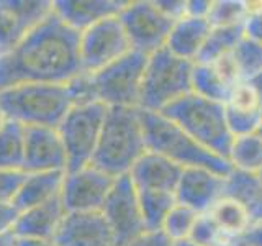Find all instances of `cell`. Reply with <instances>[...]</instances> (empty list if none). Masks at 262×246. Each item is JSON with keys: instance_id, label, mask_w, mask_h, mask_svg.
<instances>
[{"instance_id": "obj_20", "label": "cell", "mask_w": 262, "mask_h": 246, "mask_svg": "<svg viewBox=\"0 0 262 246\" xmlns=\"http://www.w3.org/2000/svg\"><path fill=\"white\" fill-rule=\"evenodd\" d=\"M210 30L211 25L208 18H196V16L185 15L176 20L166 48L172 54L195 63L205 41H207Z\"/></svg>"}, {"instance_id": "obj_24", "label": "cell", "mask_w": 262, "mask_h": 246, "mask_svg": "<svg viewBox=\"0 0 262 246\" xmlns=\"http://www.w3.org/2000/svg\"><path fill=\"white\" fill-rule=\"evenodd\" d=\"M208 213L221 230V233L225 235L228 243L234 240L236 236H239L241 233H244L252 225L248 212L243 209V205L228 195L221 197L208 210Z\"/></svg>"}, {"instance_id": "obj_38", "label": "cell", "mask_w": 262, "mask_h": 246, "mask_svg": "<svg viewBox=\"0 0 262 246\" xmlns=\"http://www.w3.org/2000/svg\"><path fill=\"white\" fill-rule=\"evenodd\" d=\"M233 246H262V223L251 225L244 233L229 241Z\"/></svg>"}, {"instance_id": "obj_19", "label": "cell", "mask_w": 262, "mask_h": 246, "mask_svg": "<svg viewBox=\"0 0 262 246\" xmlns=\"http://www.w3.org/2000/svg\"><path fill=\"white\" fill-rule=\"evenodd\" d=\"M66 207L61 195L46 203L21 212L13 233L16 238H36V240H54L62 220Z\"/></svg>"}, {"instance_id": "obj_14", "label": "cell", "mask_w": 262, "mask_h": 246, "mask_svg": "<svg viewBox=\"0 0 262 246\" xmlns=\"http://www.w3.org/2000/svg\"><path fill=\"white\" fill-rule=\"evenodd\" d=\"M68 171V156L57 128L27 127L23 172Z\"/></svg>"}, {"instance_id": "obj_29", "label": "cell", "mask_w": 262, "mask_h": 246, "mask_svg": "<svg viewBox=\"0 0 262 246\" xmlns=\"http://www.w3.org/2000/svg\"><path fill=\"white\" fill-rule=\"evenodd\" d=\"M233 59L241 74V80L249 79L256 72L262 71V45L244 35L234 48Z\"/></svg>"}, {"instance_id": "obj_37", "label": "cell", "mask_w": 262, "mask_h": 246, "mask_svg": "<svg viewBox=\"0 0 262 246\" xmlns=\"http://www.w3.org/2000/svg\"><path fill=\"white\" fill-rule=\"evenodd\" d=\"M125 246H174V241L162 230H146Z\"/></svg>"}, {"instance_id": "obj_8", "label": "cell", "mask_w": 262, "mask_h": 246, "mask_svg": "<svg viewBox=\"0 0 262 246\" xmlns=\"http://www.w3.org/2000/svg\"><path fill=\"white\" fill-rule=\"evenodd\" d=\"M108 107L90 100L76 104L57 127L68 156V171H77L92 164Z\"/></svg>"}, {"instance_id": "obj_34", "label": "cell", "mask_w": 262, "mask_h": 246, "mask_svg": "<svg viewBox=\"0 0 262 246\" xmlns=\"http://www.w3.org/2000/svg\"><path fill=\"white\" fill-rule=\"evenodd\" d=\"M226 112V121L233 138L244 136L251 133H257V130L262 123V113H252V112H243L234 110L225 105Z\"/></svg>"}, {"instance_id": "obj_16", "label": "cell", "mask_w": 262, "mask_h": 246, "mask_svg": "<svg viewBox=\"0 0 262 246\" xmlns=\"http://www.w3.org/2000/svg\"><path fill=\"white\" fill-rule=\"evenodd\" d=\"M54 243L57 246H115L102 212H68Z\"/></svg>"}, {"instance_id": "obj_26", "label": "cell", "mask_w": 262, "mask_h": 246, "mask_svg": "<svg viewBox=\"0 0 262 246\" xmlns=\"http://www.w3.org/2000/svg\"><path fill=\"white\" fill-rule=\"evenodd\" d=\"M244 38V25L234 27H216L211 28L202 51L196 57V64H211L223 56L234 51L237 43Z\"/></svg>"}, {"instance_id": "obj_2", "label": "cell", "mask_w": 262, "mask_h": 246, "mask_svg": "<svg viewBox=\"0 0 262 246\" xmlns=\"http://www.w3.org/2000/svg\"><path fill=\"white\" fill-rule=\"evenodd\" d=\"M90 100L94 97L87 74L66 84H18L0 90L5 118L25 127L57 128L74 105Z\"/></svg>"}, {"instance_id": "obj_18", "label": "cell", "mask_w": 262, "mask_h": 246, "mask_svg": "<svg viewBox=\"0 0 262 246\" xmlns=\"http://www.w3.org/2000/svg\"><path fill=\"white\" fill-rule=\"evenodd\" d=\"M126 2L118 0H53V10L74 31L82 33L92 25L117 16Z\"/></svg>"}, {"instance_id": "obj_45", "label": "cell", "mask_w": 262, "mask_h": 246, "mask_svg": "<svg viewBox=\"0 0 262 246\" xmlns=\"http://www.w3.org/2000/svg\"><path fill=\"white\" fill-rule=\"evenodd\" d=\"M4 121H5V115H4L2 109H0V127H2V125H4Z\"/></svg>"}, {"instance_id": "obj_25", "label": "cell", "mask_w": 262, "mask_h": 246, "mask_svg": "<svg viewBox=\"0 0 262 246\" xmlns=\"http://www.w3.org/2000/svg\"><path fill=\"white\" fill-rule=\"evenodd\" d=\"M228 162L236 171L260 174L262 172V136L251 133L236 136L228 153Z\"/></svg>"}, {"instance_id": "obj_10", "label": "cell", "mask_w": 262, "mask_h": 246, "mask_svg": "<svg viewBox=\"0 0 262 246\" xmlns=\"http://www.w3.org/2000/svg\"><path fill=\"white\" fill-rule=\"evenodd\" d=\"M118 15L105 18L79 33L82 72L87 76L102 71L131 51L129 39Z\"/></svg>"}, {"instance_id": "obj_47", "label": "cell", "mask_w": 262, "mask_h": 246, "mask_svg": "<svg viewBox=\"0 0 262 246\" xmlns=\"http://www.w3.org/2000/svg\"><path fill=\"white\" fill-rule=\"evenodd\" d=\"M223 246H233V244H229V243H228V244H223Z\"/></svg>"}, {"instance_id": "obj_40", "label": "cell", "mask_w": 262, "mask_h": 246, "mask_svg": "<svg viewBox=\"0 0 262 246\" xmlns=\"http://www.w3.org/2000/svg\"><path fill=\"white\" fill-rule=\"evenodd\" d=\"M211 8V0H190L185 2V15L196 18H208Z\"/></svg>"}, {"instance_id": "obj_4", "label": "cell", "mask_w": 262, "mask_h": 246, "mask_svg": "<svg viewBox=\"0 0 262 246\" xmlns=\"http://www.w3.org/2000/svg\"><path fill=\"white\" fill-rule=\"evenodd\" d=\"M139 115L144 131L146 151L159 154L184 169L205 168L221 176H228L233 171L231 164L226 159L205 150L164 113L139 109Z\"/></svg>"}, {"instance_id": "obj_35", "label": "cell", "mask_w": 262, "mask_h": 246, "mask_svg": "<svg viewBox=\"0 0 262 246\" xmlns=\"http://www.w3.org/2000/svg\"><path fill=\"white\" fill-rule=\"evenodd\" d=\"M27 172L0 169V202H12Z\"/></svg>"}, {"instance_id": "obj_30", "label": "cell", "mask_w": 262, "mask_h": 246, "mask_svg": "<svg viewBox=\"0 0 262 246\" xmlns=\"http://www.w3.org/2000/svg\"><path fill=\"white\" fill-rule=\"evenodd\" d=\"M200 213H196L195 210L185 207L182 203H176L174 209L169 212V215L162 225V232L166 233L172 241H182L188 240L190 232L195 225V220Z\"/></svg>"}, {"instance_id": "obj_44", "label": "cell", "mask_w": 262, "mask_h": 246, "mask_svg": "<svg viewBox=\"0 0 262 246\" xmlns=\"http://www.w3.org/2000/svg\"><path fill=\"white\" fill-rule=\"evenodd\" d=\"M174 246H199V244L192 243L190 240H182V241H176Z\"/></svg>"}, {"instance_id": "obj_15", "label": "cell", "mask_w": 262, "mask_h": 246, "mask_svg": "<svg viewBox=\"0 0 262 246\" xmlns=\"http://www.w3.org/2000/svg\"><path fill=\"white\" fill-rule=\"evenodd\" d=\"M225 179L205 168H187L177 184L176 199L196 213H207L225 195Z\"/></svg>"}, {"instance_id": "obj_36", "label": "cell", "mask_w": 262, "mask_h": 246, "mask_svg": "<svg viewBox=\"0 0 262 246\" xmlns=\"http://www.w3.org/2000/svg\"><path fill=\"white\" fill-rule=\"evenodd\" d=\"M21 210L12 202H0V235L13 233V230L18 223Z\"/></svg>"}, {"instance_id": "obj_3", "label": "cell", "mask_w": 262, "mask_h": 246, "mask_svg": "<svg viewBox=\"0 0 262 246\" xmlns=\"http://www.w3.org/2000/svg\"><path fill=\"white\" fill-rule=\"evenodd\" d=\"M146 153L139 109L108 107L92 166L112 177L129 174L131 168Z\"/></svg>"}, {"instance_id": "obj_32", "label": "cell", "mask_w": 262, "mask_h": 246, "mask_svg": "<svg viewBox=\"0 0 262 246\" xmlns=\"http://www.w3.org/2000/svg\"><path fill=\"white\" fill-rule=\"evenodd\" d=\"M188 240L199 246H223L228 244L225 235L221 233L218 225L213 221L210 213H200L195 220Z\"/></svg>"}, {"instance_id": "obj_6", "label": "cell", "mask_w": 262, "mask_h": 246, "mask_svg": "<svg viewBox=\"0 0 262 246\" xmlns=\"http://www.w3.org/2000/svg\"><path fill=\"white\" fill-rule=\"evenodd\" d=\"M192 61L172 54L167 48L147 57L139 109L164 112L185 95L192 94Z\"/></svg>"}, {"instance_id": "obj_1", "label": "cell", "mask_w": 262, "mask_h": 246, "mask_svg": "<svg viewBox=\"0 0 262 246\" xmlns=\"http://www.w3.org/2000/svg\"><path fill=\"white\" fill-rule=\"evenodd\" d=\"M82 74L79 33L54 10L18 46L0 56V90L18 84H66Z\"/></svg>"}, {"instance_id": "obj_22", "label": "cell", "mask_w": 262, "mask_h": 246, "mask_svg": "<svg viewBox=\"0 0 262 246\" xmlns=\"http://www.w3.org/2000/svg\"><path fill=\"white\" fill-rule=\"evenodd\" d=\"M225 195L243 205L252 225L262 223V179L259 174L233 169L225 179Z\"/></svg>"}, {"instance_id": "obj_23", "label": "cell", "mask_w": 262, "mask_h": 246, "mask_svg": "<svg viewBox=\"0 0 262 246\" xmlns=\"http://www.w3.org/2000/svg\"><path fill=\"white\" fill-rule=\"evenodd\" d=\"M27 127L5 118L0 127V169L23 171Z\"/></svg>"}, {"instance_id": "obj_41", "label": "cell", "mask_w": 262, "mask_h": 246, "mask_svg": "<svg viewBox=\"0 0 262 246\" xmlns=\"http://www.w3.org/2000/svg\"><path fill=\"white\" fill-rule=\"evenodd\" d=\"M16 246H57L54 240H36V238H16Z\"/></svg>"}, {"instance_id": "obj_48", "label": "cell", "mask_w": 262, "mask_h": 246, "mask_svg": "<svg viewBox=\"0 0 262 246\" xmlns=\"http://www.w3.org/2000/svg\"><path fill=\"white\" fill-rule=\"evenodd\" d=\"M259 177H260V179H262V172H260V174H259Z\"/></svg>"}, {"instance_id": "obj_21", "label": "cell", "mask_w": 262, "mask_h": 246, "mask_svg": "<svg viewBox=\"0 0 262 246\" xmlns=\"http://www.w3.org/2000/svg\"><path fill=\"white\" fill-rule=\"evenodd\" d=\"M66 171L49 172H30L25 176L23 182L16 192L13 203L21 212L46 203L61 195Z\"/></svg>"}, {"instance_id": "obj_33", "label": "cell", "mask_w": 262, "mask_h": 246, "mask_svg": "<svg viewBox=\"0 0 262 246\" xmlns=\"http://www.w3.org/2000/svg\"><path fill=\"white\" fill-rule=\"evenodd\" d=\"M229 109L243 110V112H252V113H262V100L246 80H239L231 89L229 97L225 104Z\"/></svg>"}, {"instance_id": "obj_39", "label": "cell", "mask_w": 262, "mask_h": 246, "mask_svg": "<svg viewBox=\"0 0 262 246\" xmlns=\"http://www.w3.org/2000/svg\"><path fill=\"white\" fill-rule=\"evenodd\" d=\"M244 35L262 45V10L246 16L244 20Z\"/></svg>"}, {"instance_id": "obj_17", "label": "cell", "mask_w": 262, "mask_h": 246, "mask_svg": "<svg viewBox=\"0 0 262 246\" xmlns=\"http://www.w3.org/2000/svg\"><path fill=\"white\" fill-rule=\"evenodd\" d=\"M184 168L162 156L146 151L129 171V179L136 191H159L176 194Z\"/></svg>"}, {"instance_id": "obj_9", "label": "cell", "mask_w": 262, "mask_h": 246, "mask_svg": "<svg viewBox=\"0 0 262 246\" xmlns=\"http://www.w3.org/2000/svg\"><path fill=\"white\" fill-rule=\"evenodd\" d=\"M118 18L126 31L131 49L146 56L166 48L176 20L164 13L158 2L136 0L126 2Z\"/></svg>"}, {"instance_id": "obj_27", "label": "cell", "mask_w": 262, "mask_h": 246, "mask_svg": "<svg viewBox=\"0 0 262 246\" xmlns=\"http://www.w3.org/2000/svg\"><path fill=\"white\" fill-rule=\"evenodd\" d=\"M231 86L220 76L211 64H193L192 92L213 102L226 104Z\"/></svg>"}, {"instance_id": "obj_46", "label": "cell", "mask_w": 262, "mask_h": 246, "mask_svg": "<svg viewBox=\"0 0 262 246\" xmlns=\"http://www.w3.org/2000/svg\"><path fill=\"white\" fill-rule=\"evenodd\" d=\"M257 133H259V135L262 136V123H260V127H259V130H257Z\"/></svg>"}, {"instance_id": "obj_7", "label": "cell", "mask_w": 262, "mask_h": 246, "mask_svg": "<svg viewBox=\"0 0 262 246\" xmlns=\"http://www.w3.org/2000/svg\"><path fill=\"white\" fill-rule=\"evenodd\" d=\"M147 57L149 56L131 49L118 61L95 74H90L89 84L94 100L102 102L106 107L139 109Z\"/></svg>"}, {"instance_id": "obj_12", "label": "cell", "mask_w": 262, "mask_h": 246, "mask_svg": "<svg viewBox=\"0 0 262 246\" xmlns=\"http://www.w3.org/2000/svg\"><path fill=\"white\" fill-rule=\"evenodd\" d=\"M53 13V0H0V56L10 53Z\"/></svg>"}, {"instance_id": "obj_11", "label": "cell", "mask_w": 262, "mask_h": 246, "mask_svg": "<svg viewBox=\"0 0 262 246\" xmlns=\"http://www.w3.org/2000/svg\"><path fill=\"white\" fill-rule=\"evenodd\" d=\"M100 212L112 230L115 246H125L146 232L138 191L128 174L115 179Z\"/></svg>"}, {"instance_id": "obj_42", "label": "cell", "mask_w": 262, "mask_h": 246, "mask_svg": "<svg viewBox=\"0 0 262 246\" xmlns=\"http://www.w3.org/2000/svg\"><path fill=\"white\" fill-rule=\"evenodd\" d=\"M248 84L256 90L257 92V95L260 97V100H262V71H259V72H256L254 76H251L249 79H244Z\"/></svg>"}, {"instance_id": "obj_5", "label": "cell", "mask_w": 262, "mask_h": 246, "mask_svg": "<svg viewBox=\"0 0 262 246\" xmlns=\"http://www.w3.org/2000/svg\"><path fill=\"white\" fill-rule=\"evenodd\" d=\"M190 135L205 150L228 161L233 135L226 121L225 104L188 94L161 112Z\"/></svg>"}, {"instance_id": "obj_31", "label": "cell", "mask_w": 262, "mask_h": 246, "mask_svg": "<svg viewBox=\"0 0 262 246\" xmlns=\"http://www.w3.org/2000/svg\"><path fill=\"white\" fill-rule=\"evenodd\" d=\"M244 2H239V0H216V2H211V8L208 13V22L211 28L244 25Z\"/></svg>"}, {"instance_id": "obj_43", "label": "cell", "mask_w": 262, "mask_h": 246, "mask_svg": "<svg viewBox=\"0 0 262 246\" xmlns=\"http://www.w3.org/2000/svg\"><path fill=\"white\" fill-rule=\"evenodd\" d=\"M0 246H16L15 233H4L0 235Z\"/></svg>"}, {"instance_id": "obj_13", "label": "cell", "mask_w": 262, "mask_h": 246, "mask_svg": "<svg viewBox=\"0 0 262 246\" xmlns=\"http://www.w3.org/2000/svg\"><path fill=\"white\" fill-rule=\"evenodd\" d=\"M113 184L115 177L92 164L66 172L61 191L66 212H100Z\"/></svg>"}, {"instance_id": "obj_28", "label": "cell", "mask_w": 262, "mask_h": 246, "mask_svg": "<svg viewBox=\"0 0 262 246\" xmlns=\"http://www.w3.org/2000/svg\"><path fill=\"white\" fill-rule=\"evenodd\" d=\"M139 207L146 230H162L169 212L177 203L176 194L159 191H138Z\"/></svg>"}]
</instances>
